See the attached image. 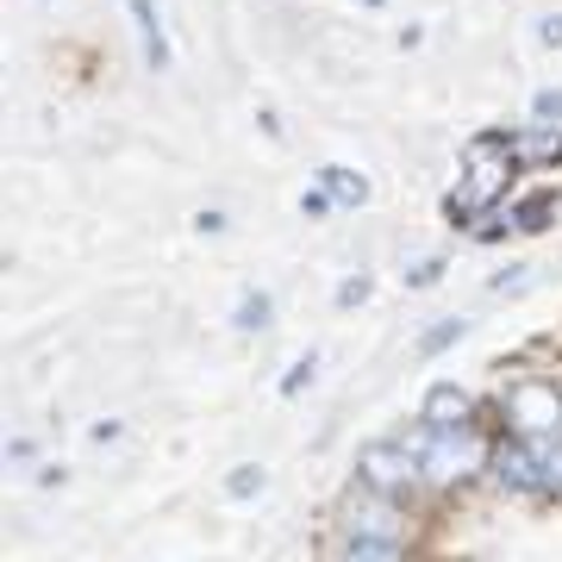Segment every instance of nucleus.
<instances>
[{"instance_id": "obj_1", "label": "nucleus", "mask_w": 562, "mask_h": 562, "mask_svg": "<svg viewBox=\"0 0 562 562\" xmlns=\"http://www.w3.org/2000/svg\"><path fill=\"white\" fill-rule=\"evenodd\" d=\"M506 181H513V144H506L501 132H482V138L469 144V181H462V194H450V213L487 206Z\"/></svg>"}, {"instance_id": "obj_2", "label": "nucleus", "mask_w": 562, "mask_h": 562, "mask_svg": "<svg viewBox=\"0 0 562 562\" xmlns=\"http://www.w3.org/2000/svg\"><path fill=\"white\" fill-rule=\"evenodd\" d=\"M506 419L519 425V431H531V438H550V431H562V387L543 382V375H525V382L506 387Z\"/></svg>"}, {"instance_id": "obj_3", "label": "nucleus", "mask_w": 562, "mask_h": 562, "mask_svg": "<svg viewBox=\"0 0 562 562\" xmlns=\"http://www.w3.org/2000/svg\"><path fill=\"white\" fill-rule=\"evenodd\" d=\"M425 462L406 450V443H362L357 450V475L362 487H375V494H406V487L419 482Z\"/></svg>"}, {"instance_id": "obj_4", "label": "nucleus", "mask_w": 562, "mask_h": 562, "mask_svg": "<svg viewBox=\"0 0 562 562\" xmlns=\"http://www.w3.org/2000/svg\"><path fill=\"white\" fill-rule=\"evenodd\" d=\"M425 475L431 482H462L475 462H482V443L469 438V431H431V450H425Z\"/></svg>"}, {"instance_id": "obj_5", "label": "nucleus", "mask_w": 562, "mask_h": 562, "mask_svg": "<svg viewBox=\"0 0 562 562\" xmlns=\"http://www.w3.org/2000/svg\"><path fill=\"white\" fill-rule=\"evenodd\" d=\"M425 431H469V419H475V401H469V387L457 382H431V394H425L419 406Z\"/></svg>"}, {"instance_id": "obj_6", "label": "nucleus", "mask_w": 562, "mask_h": 562, "mask_svg": "<svg viewBox=\"0 0 562 562\" xmlns=\"http://www.w3.org/2000/svg\"><path fill=\"white\" fill-rule=\"evenodd\" d=\"M494 482L513 487V494H531V487H550V469H543L525 443H501V450H494Z\"/></svg>"}, {"instance_id": "obj_7", "label": "nucleus", "mask_w": 562, "mask_h": 562, "mask_svg": "<svg viewBox=\"0 0 562 562\" xmlns=\"http://www.w3.org/2000/svg\"><path fill=\"white\" fill-rule=\"evenodd\" d=\"M132 13H138V32H144V63L150 69H169V38H162V20L150 0H132Z\"/></svg>"}, {"instance_id": "obj_8", "label": "nucleus", "mask_w": 562, "mask_h": 562, "mask_svg": "<svg viewBox=\"0 0 562 562\" xmlns=\"http://www.w3.org/2000/svg\"><path fill=\"white\" fill-rule=\"evenodd\" d=\"M338 562H406V557H401L394 538H350V550H344Z\"/></svg>"}, {"instance_id": "obj_9", "label": "nucleus", "mask_w": 562, "mask_h": 562, "mask_svg": "<svg viewBox=\"0 0 562 562\" xmlns=\"http://www.w3.org/2000/svg\"><path fill=\"white\" fill-rule=\"evenodd\" d=\"M550 213H557V194H531V201H519V232H543Z\"/></svg>"}, {"instance_id": "obj_10", "label": "nucleus", "mask_w": 562, "mask_h": 562, "mask_svg": "<svg viewBox=\"0 0 562 562\" xmlns=\"http://www.w3.org/2000/svg\"><path fill=\"white\" fill-rule=\"evenodd\" d=\"M325 181H331V194H338L344 206H362V201H369V181H362V176H344V169H325Z\"/></svg>"}, {"instance_id": "obj_11", "label": "nucleus", "mask_w": 562, "mask_h": 562, "mask_svg": "<svg viewBox=\"0 0 562 562\" xmlns=\"http://www.w3.org/2000/svg\"><path fill=\"white\" fill-rule=\"evenodd\" d=\"M350 538H394V525H387V513H375V506H369V513L350 506Z\"/></svg>"}, {"instance_id": "obj_12", "label": "nucleus", "mask_w": 562, "mask_h": 562, "mask_svg": "<svg viewBox=\"0 0 562 562\" xmlns=\"http://www.w3.org/2000/svg\"><path fill=\"white\" fill-rule=\"evenodd\" d=\"M238 325H244V331L269 325V294H244V301H238Z\"/></svg>"}, {"instance_id": "obj_13", "label": "nucleus", "mask_w": 562, "mask_h": 562, "mask_svg": "<svg viewBox=\"0 0 562 562\" xmlns=\"http://www.w3.org/2000/svg\"><path fill=\"white\" fill-rule=\"evenodd\" d=\"M225 494H232V501H250V494H262V469H238V475L225 482Z\"/></svg>"}, {"instance_id": "obj_14", "label": "nucleus", "mask_w": 562, "mask_h": 562, "mask_svg": "<svg viewBox=\"0 0 562 562\" xmlns=\"http://www.w3.org/2000/svg\"><path fill=\"white\" fill-rule=\"evenodd\" d=\"M438 276H443V262H438V257H425V262H413V269H406V281H413V288H431Z\"/></svg>"}, {"instance_id": "obj_15", "label": "nucleus", "mask_w": 562, "mask_h": 562, "mask_svg": "<svg viewBox=\"0 0 562 562\" xmlns=\"http://www.w3.org/2000/svg\"><path fill=\"white\" fill-rule=\"evenodd\" d=\"M462 338V319H450V325H438V331H431V338H425V357H438L443 344H457Z\"/></svg>"}, {"instance_id": "obj_16", "label": "nucleus", "mask_w": 562, "mask_h": 562, "mask_svg": "<svg viewBox=\"0 0 562 562\" xmlns=\"http://www.w3.org/2000/svg\"><path fill=\"white\" fill-rule=\"evenodd\" d=\"M306 382H313V357H306V362H294V375H288V382H281V394H301Z\"/></svg>"}, {"instance_id": "obj_17", "label": "nucleus", "mask_w": 562, "mask_h": 562, "mask_svg": "<svg viewBox=\"0 0 562 562\" xmlns=\"http://www.w3.org/2000/svg\"><path fill=\"white\" fill-rule=\"evenodd\" d=\"M362 294H369V281H362V276H357V281H344V288H338V306H357Z\"/></svg>"}, {"instance_id": "obj_18", "label": "nucleus", "mask_w": 562, "mask_h": 562, "mask_svg": "<svg viewBox=\"0 0 562 562\" xmlns=\"http://www.w3.org/2000/svg\"><path fill=\"white\" fill-rule=\"evenodd\" d=\"M531 106H538V120H562V94H538Z\"/></svg>"}, {"instance_id": "obj_19", "label": "nucleus", "mask_w": 562, "mask_h": 562, "mask_svg": "<svg viewBox=\"0 0 562 562\" xmlns=\"http://www.w3.org/2000/svg\"><path fill=\"white\" fill-rule=\"evenodd\" d=\"M543 469H550V487H557V494H562V443H557V450H550V457H543Z\"/></svg>"}, {"instance_id": "obj_20", "label": "nucleus", "mask_w": 562, "mask_h": 562, "mask_svg": "<svg viewBox=\"0 0 562 562\" xmlns=\"http://www.w3.org/2000/svg\"><path fill=\"white\" fill-rule=\"evenodd\" d=\"M543 44H562V20H543Z\"/></svg>"}]
</instances>
